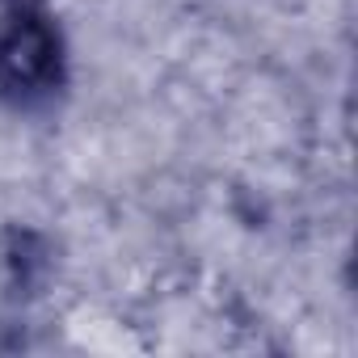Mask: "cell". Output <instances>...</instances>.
I'll use <instances>...</instances> for the list:
<instances>
[{
  "instance_id": "cell-1",
  "label": "cell",
  "mask_w": 358,
  "mask_h": 358,
  "mask_svg": "<svg viewBox=\"0 0 358 358\" xmlns=\"http://www.w3.org/2000/svg\"><path fill=\"white\" fill-rule=\"evenodd\" d=\"M64 34L43 5H5L0 17V101L43 106L64 89Z\"/></svg>"
},
{
  "instance_id": "cell-2",
  "label": "cell",
  "mask_w": 358,
  "mask_h": 358,
  "mask_svg": "<svg viewBox=\"0 0 358 358\" xmlns=\"http://www.w3.org/2000/svg\"><path fill=\"white\" fill-rule=\"evenodd\" d=\"M5 5H47V0H5Z\"/></svg>"
}]
</instances>
